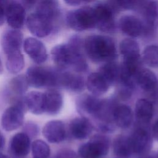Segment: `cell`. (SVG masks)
Instances as JSON below:
<instances>
[{
  "label": "cell",
  "instance_id": "obj_22",
  "mask_svg": "<svg viewBox=\"0 0 158 158\" xmlns=\"http://www.w3.org/2000/svg\"><path fill=\"white\" fill-rule=\"evenodd\" d=\"M86 85L88 89L96 96L106 93L110 86L106 80L99 72L91 73L88 77Z\"/></svg>",
  "mask_w": 158,
  "mask_h": 158
},
{
  "label": "cell",
  "instance_id": "obj_24",
  "mask_svg": "<svg viewBox=\"0 0 158 158\" xmlns=\"http://www.w3.org/2000/svg\"><path fill=\"white\" fill-rule=\"evenodd\" d=\"M153 115L152 103L146 99H139L135 104V116L137 121L141 125H146Z\"/></svg>",
  "mask_w": 158,
  "mask_h": 158
},
{
  "label": "cell",
  "instance_id": "obj_3",
  "mask_svg": "<svg viewBox=\"0 0 158 158\" xmlns=\"http://www.w3.org/2000/svg\"><path fill=\"white\" fill-rule=\"evenodd\" d=\"M59 71L40 66L29 67L26 78L29 86L36 88L58 86Z\"/></svg>",
  "mask_w": 158,
  "mask_h": 158
},
{
  "label": "cell",
  "instance_id": "obj_40",
  "mask_svg": "<svg viewBox=\"0 0 158 158\" xmlns=\"http://www.w3.org/2000/svg\"><path fill=\"white\" fill-rule=\"evenodd\" d=\"M64 2L70 6H77L81 3L82 0H64Z\"/></svg>",
  "mask_w": 158,
  "mask_h": 158
},
{
  "label": "cell",
  "instance_id": "obj_1",
  "mask_svg": "<svg viewBox=\"0 0 158 158\" xmlns=\"http://www.w3.org/2000/svg\"><path fill=\"white\" fill-rule=\"evenodd\" d=\"M80 40L78 37L74 36L68 44H58L52 49V59L59 67H70L78 72L86 70L87 64L81 52Z\"/></svg>",
  "mask_w": 158,
  "mask_h": 158
},
{
  "label": "cell",
  "instance_id": "obj_30",
  "mask_svg": "<svg viewBox=\"0 0 158 158\" xmlns=\"http://www.w3.org/2000/svg\"><path fill=\"white\" fill-rule=\"evenodd\" d=\"M143 14L149 27H158V2L151 1L147 2L144 7Z\"/></svg>",
  "mask_w": 158,
  "mask_h": 158
},
{
  "label": "cell",
  "instance_id": "obj_45",
  "mask_svg": "<svg viewBox=\"0 0 158 158\" xmlns=\"http://www.w3.org/2000/svg\"><path fill=\"white\" fill-rule=\"evenodd\" d=\"M6 1V0H0V3L3 5V3H4Z\"/></svg>",
  "mask_w": 158,
  "mask_h": 158
},
{
  "label": "cell",
  "instance_id": "obj_8",
  "mask_svg": "<svg viewBox=\"0 0 158 158\" xmlns=\"http://www.w3.org/2000/svg\"><path fill=\"white\" fill-rule=\"evenodd\" d=\"M24 110L13 105L7 108L1 117V125L4 130L10 131L21 127L24 120Z\"/></svg>",
  "mask_w": 158,
  "mask_h": 158
},
{
  "label": "cell",
  "instance_id": "obj_29",
  "mask_svg": "<svg viewBox=\"0 0 158 158\" xmlns=\"http://www.w3.org/2000/svg\"><path fill=\"white\" fill-rule=\"evenodd\" d=\"M24 65L25 60L21 51L6 55V66L10 73H18L23 69Z\"/></svg>",
  "mask_w": 158,
  "mask_h": 158
},
{
  "label": "cell",
  "instance_id": "obj_47",
  "mask_svg": "<svg viewBox=\"0 0 158 158\" xmlns=\"http://www.w3.org/2000/svg\"><path fill=\"white\" fill-rule=\"evenodd\" d=\"M157 158H158V154H157Z\"/></svg>",
  "mask_w": 158,
  "mask_h": 158
},
{
  "label": "cell",
  "instance_id": "obj_9",
  "mask_svg": "<svg viewBox=\"0 0 158 158\" xmlns=\"http://www.w3.org/2000/svg\"><path fill=\"white\" fill-rule=\"evenodd\" d=\"M23 45L25 52L35 63L40 64L46 60L47 49L40 40L33 37H28L24 40Z\"/></svg>",
  "mask_w": 158,
  "mask_h": 158
},
{
  "label": "cell",
  "instance_id": "obj_28",
  "mask_svg": "<svg viewBox=\"0 0 158 158\" xmlns=\"http://www.w3.org/2000/svg\"><path fill=\"white\" fill-rule=\"evenodd\" d=\"M98 72L110 86L118 81L120 75V66L113 61L107 62L100 68Z\"/></svg>",
  "mask_w": 158,
  "mask_h": 158
},
{
  "label": "cell",
  "instance_id": "obj_19",
  "mask_svg": "<svg viewBox=\"0 0 158 158\" xmlns=\"http://www.w3.org/2000/svg\"><path fill=\"white\" fill-rule=\"evenodd\" d=\"M45 112L49 115L58 114L63 104L61 93L56 89H50L44 93Z\"/></svg>",
  "mask_w": 158,
  "mask_h": 158
},
{
  "label": "cell",
  "instance_id": "obj_14",
  "mask_svg": "<svg viewBox=\"0 0 158 158\" xmlns=\"http://www.w3.org/2000/svg\"><path fill=\"white\" fill-rule=\"evenodd\" d=\"M10 151L14 155L19 157H24L28 155L31 149L30 136L25 132L15 134L10 143Z\"/></svg>",
  "mask_w": 158,
  "mask_h": 158
},
{
  "label": "cell",
  "instance_id": "obj_25",
  "mask_svg": "<svg viewBox=\"0 0 158 158\" xmlns=\"http://www.w3.org/2000/svg\"><path fill=\"white\" fill-rule=\"evenodd\" d=\"M113 151L115 155L122 158L130 157L134 152L130 136L118 135L113 142Z\"/></svg>",
  "mask_w": 158,
  "mask_h": 158
},
{
  "label": "cell",
  "instance_id": "obj_7",
  "mask_svg": "<svg viewBox=\"0 0 158 158\" xmlns=\"http://www.w3.org/2000/svg\"><path fill=\"white\" fill-rule=\"evenodd\" d=\"M133 152L144 154L148 152L152 146V138L149 131L144 127H138L130 136Z\"/></svg>",
  "mask_w": 158,
  "mask_h": 158
},
{
  "label": "cell",
  "instance_id": "obj_18",
  "mask_svg": "<svg viewBox=\"0 0 158 158\" xmlns=\"http://www.w3.org/2000/svg\"><path fill=\"white\" fill-rule=\"evenodd\" d=\"M102 101L94 95L84 94L77 99V106L83 114L95 116L101 107Z\"/></svg>",
  "mask_w": 158,
  "mask_h": 158
},
{
  "label": "cell",
  "instance_id": "obj_2",
  "mask_svg": "<svg viewBox=\"0 0 158 158\" xmlns=\"http://www.w3.org/2000/svg\"><path fill=\"white\" fill-rule=\"evenodd\" d=\"M84 48L89 58L95 62L113 61L117 57L115 43L108 36H89L85 41Z\"/></svg>",
  "mask_w": 158,
  "mask_h": 158
},
{
  "label": "cell",
  "instance_id": "obj_46",
  "mask_svg": "<svg viewBox=\"0 0 158 158\" xmlns=\"http://www.w3.org/2000/svg\"><path fill=\"white\" fill-rule=\"evenodd\" d=\"M142 158H151V157H142Z\"/></svg>",
  "mask_w": 158,
  "mask_h": 158
},
{
  "label": "cell",
  "instance_id": "obj_10",
  "mask_svg": "<svg viewBox=\"0 0 158 158\" xmlns=\"http://www.w3.org/2000/svg\"><path fill=\"white\" fill-rule=\"evenodd\" d=\"M23 44V34L17 29L4 31L1 39V44L6 55L21 51Z\"/></svg>",
  "mask_w": 158,
  "mask_h": 158
},
{
  "label": "cell",
  "instance_id": "obj_21",
  "mask_svg": "<svg viewBox=\"0 0 158 158\" xmlns=\"http://www.w3.org/2000/svg\"><path fill=\"white\" fill-rule=\"evenodd\" d=\"M113 120L120 128H128L133 122L131 109L125 104H116L113 111Z\"/></svg>",
  "mask_w": 158,
  "mask_h": 158
},
{
  "label": "cell",
  "instance_id": "obj_13",
  "mask_svg": "<svg viewBox=\"0 0 158 158\" xmlns=\"http://www.w3.org/2000/svg\"><path fill=\"white\" fill-rule=\"evenodd\" d=\"M43 135L49 143H58L65 137V128L64 123L60 120H51L43 128Z\"/></svg>",
  "mask_w": 158,
  "mask_h": 158
},
{
  "label": "cell",
  "instance_id": "obj_16",
  "mask_svg": "<svg viewBox=\"0 0 158 158\" xmlns=\"http://www.w3.org/2000/svg\"><path fill=\"white\" fill-rule=\"evenodd\" d=\"M58 86L64 87L72 91H80L84 88L85 81L79 75L59 71Z\"/></svg>",
  "mask_w": 158,
  "mask_h": 158
},
{
  "label": "cell",
  "instance_id": "obj_12",
  "mask_svg": "<svg viewBox=\"0 0 158 158\" xmlns=\"http://www.w3.org/2000/svg\"><path fill=\"white\" fill-rule=\"evenodd\" d=\"M96 25L103 31H111L114 28L113 14L109 7L104 4H99L94 8Z\"/></svg>",
  "mask_w": 158,
  "mask_h": 158
},
{
  "label": "cell",
  "instance_id": "obj_17",
  "mask_svg": "<svg viewBox=\"0 0 158 158\" xmlns=\"http://www.w3.org/2000/svg\"><path fill=\"white\" fill-rule=\"evenodd\" d=\"M119 27L124 33L131 37L139 36L145 31L144 24L138 18L131 15H125L120 18Z\"/></svg>",
  "mask_w": 158,
  "mask_h": 158
},
{
  "label": "cell",
  "instance_id": "obj_34",
  "mask_svg": "<svg viewBox=\"0 0 158 158\" xmlns=\"http://www.w3.org/2000/svg\"><path fill=\"white\" fill-rule=\"evenodd\" d=\"M56 158H78L77 153L70 149H62L57 152Z\"/></svg>",
  "mask_w": 158,
  "mask_h": 158
},
{
  "label": "cell",
  "instance_id": "obj_38",
  "mask_svg": "<svg viewBox=\"0 0 158 158\" xmlns=\"http://www.w3.org/2000/svg\"><path fill=\"white\" fill-rule=\"evenodd\" d=\"M40 0H23L25 6L28 8H31L37 4Z\"/></svg>",
  "mask_w": 158,
  "mask_h": 158
},
{
  "label": "cell",
  "instance_id": "obj_23",
  "mask_svg": "<svg viewBox=\"0 0 158 158\" xmlns=\"http://www.w3.org/2000/svg\"><path fill=\"white\" fill-rule=\"evenodd\" d=\"M135 79L139 87L148 92L154 90L158 84L156 75L147 69H141L136 74Z\"/></svg>",
  "mask_w": 158,
  "mask_h": 158
},
{
  "label": "cell",
  "instance_id": "obj_15",
  "mask_svg": "<svg viewBox=\"0 0 158 158\" xmlns=\"http://www.w3.org/2000/svg\"><path fill=\"white\" fill-rule=\"evenodd\" d=\"M69 130L72 136L77 139L87 138L92 133L93 125L85 117H76L69 124Z\"/></svg>",
  "mask_w": 158,
  "mask_h": 158
},
{
  "label": "cell",
  "instance_id": "obj_6",
  "mask_svg": "<svg viewBox=\"0 0 158 158\" xmlns=\"http://www.w3.org/2000/svg\"><path fill=\"white\" fill-rule=\"evenodd\" d=\"M26 24L30 33L39 38L48 36L53 29V22L36 12L28 16Z\"/></svg>",
  "mask_w": 158,
  "mask_h": 158
},
{
  "label": "cell",
  "instance_id": "obj_39",
  "mask_svg": "<svg viewBox=\"0 0 158 158\" xmlns=\"http://www.w3.org/2000/svg\"><path fill=\"white\" fill-rule=\"evenodd\" d=\"M152 134L154 137L158 141V118L156 120L153 125Z\"/></svg>",
  "mask_w": 158,
  "mask_h": 158
},
{
  "label": "cell",
  "instance_id": "obj_4",
  "mask_svg": "<svg viewBox=\"0 0 158 158\" xmlns=\"http://www.w3.org/2000/svg\"><path fill=\"white\" fill-rule=\"evenodd\" d=\"M109 139L104 135L97 134L78 149L80 158H101L107 154L109 149Z\"/></svg>",
  "mask_w": 158,
  "mask_h": 158
},
{
  "label": "cell",
  "instance_id": "obj_5",
  "mask_svg": "<svg viewBox=\"0 0 158 158\" xmlns=\"http://www.w3.org/2000/svg\"><path fill=\"white\" fill-rule=\"evenodd\" d=\"M68 25L76 31L92 28L96 25L94 9L86 7L70 12L67 16Z\"/></svg>",
  "mask_w": 158,
  "mask_h": 158
},
{
  "label": "cell",
  "instance_id": "obj_31",
  "mask_svg": "<svg viewBox=\"0 0 158 158\" xmlns=\"http://www.w3.org/2000/svg\"><path fill=\"white\" fill-rule=\"evenodd\" d=\"M29 86L26 76L20 75L13 78L10 81L11 90L18 96H23Z\"/></svg>",
  "mask_w": 158,
  "mask_h": 158
},
{
  "label": "cell",
  "instance_id": "obj_26",
  "mask_svg": "<svg viewBox=\"0 0 158 158\" xmlns=\"http://www.w3.org/2000/svg\"><path fill=\"white\" fill-rule=\"evenodd\" d=\"M120 51L123 60H136L141 59L138 43L130 38L124 39L120 44Z\"/></svg>",
  "mask_w": 158,
  "mask_h": 158
},
{
  "label": "cell",
  "instance_id": "obj_41",
  "mask_svg": "<svg viewBox=\"0 0 158 158\" xmlns=\"http://www.w3.org/2000/svg\"><path fill=\"white\" fill-rule=\"evenodd\" d=\"M5 143V138L2 133L0 131V150L4 147Z\"/></svg>",
  "mask_w": 158,
  "mask_h": 158
},
{
  "label": "cell",
  "instance_id": "obj_35",
  "mask_svg": "<svg viewBox=\"0 0 158 158\" xmlns=\"http://www.w3.org/2000/svg\"><path fill=\"white\" fill-rule=\"evenodd\" d=\"M140 0H118L120 5L125 9H132L135 7Z\"/></svg>",
  "mask_w": 158,
  "mask_h": 158
},
{
  "label": "cell",
  "instance_id": "obj_42",
  "mask_svg": "<svg viewBox=\"0 0 158 158\" xmlns=\"http://www.w3.org/2000/svg\"><path fill=\"white\" fill-rule=\"evenodd\" d=\"M2 71H3V66H2V62H1V59H0V74L2 73Z\"/></svg>",
  "mask_w": 158,
  "mask_h": 158
},
{
  "label": "cell",
  "instance_id": "obj_33",
  "mask_svg": "<svg viewBox=\"0 0 158 158\" xmlns=\"http://www.w3.org/2000/svg\"><path fill=\"white\" fill-rule=\"evenodd\" d=\"M143 60L149 67H158V46H147L143 53Z\"/></svg>",
  "mask_w": 158,
  "mask_h": 158
},
{
  "label": "cell",
  "instance_id": "obj_32",
  "mask_svg": "<svg viewBox=\"0 0 158 158\" xmlns=\"http://www.w3.org/2000/svg\"><path fill=\"white\" fill-rule=\"evenodd\" d=\"M31 149L33 158H48L50 154V148L48 144L42 139L35 140Z\"/></svg>",
  "mask_w": 158,
  "mask_h": 158
},
{
  "label": "cell",
  "instance_id": "obj_11",
  "mask_svg": "<svg viewBox=\"0 0 158 158\" xmlns=\"http://www.w3.org/2000/svg\"><path fill=\"white\" fill-rule=\"evenodd\" d=\"M6 20L13 29L19 30L25 21L26 12L24 7L17 2L9 3L6 9Z\"/></svg>",
  "mask_w": 158,
  "mask_h": 158
},
{
  "label": "cell",
  "instance_id": "obj_20",
  "mask_svg": "<svg viewBox=\"0 0 158 158\" xmlns=\"http://www.w3.org/2000/svg\"><path fill=\"white\" fill-rule=\"evenodd\" d=\"M24 98L27 110L32 114L40 115L45 112L44 93L32 91L27 93Z\"/></svg>",
  "mask_w": 158,
  "mask_h": 158
},
{
  "label": "cell",
  "instance_id": "obj_36",
  "mask_svg": "<svg viewBox=\"0 0 158 158\" xmlns=\"http://www.w3.org/2000/svg\"><path fill=\"white\" fill-rule=\"evenodd\" d=\"M25 130L27 131L25 133H27L30 136V135H31V136L36 135L38 131V127L35 124L30 123H28L25 126Z\"/></svg>",
  "mask_w": 158,
  "mask_h": 158
},
{
  "label": "cell",
  "instance_id": "obj_44",
  "mask_svg": "<svg viewBox=\"0 0 158 158\" xmlns=\"http://www.w3.org/2000/svg\"><path fill=\"white\" fill-rule=\"evenodd\" d=\"M83 1H85V2H92L94 0H82Z\"/></svg>",
  "mask_w": 158,
  "mask_h": 158
},
{
  "label": "cell",
  "instance_id": "obj_43",
  "mask_svg": "<svg viewBox=\"0 0 158 158\" xmlns=\"http://www.w3.org/2000/svg\"><path fill=\"white\" fill-rule=\"evenodd\" d=\"M0 158H9V157L7 156L6 155H5V154H4L0 152Z\"/></svg>",
  "mask_w": 158,
  "mask_h": 158
},
{
  "label": "cell",
  "instance_id": "obj_27",
  "mask_svg": "<svg viewBox=\"0 0 158 158\" xmlns=\"http://www.w3.org/2000/svg\"><path fill=\"white\" fill-rule=\"evenodd\" d=\"M36 12L53 22L59 13L56 0H40L37 4Z\"/></svg>",
  "mask_w": 158,
  "mask_h": 158
},
{
  "label": "cell",
  "instance_id": "obj_37",
  "mask_svg": "<svg viewBox=\"0 0 158 158\" xmlns=\"http://www.w3.org/2000/svg\"><path fill=\"white\" fill-rule=\"evenodd\" d=\"M6 20V11L2 4L0 3V27L2 26Z\"/></svg>",
  "mask_w": 158,
  "mask_h": 158
}]
</instances>
